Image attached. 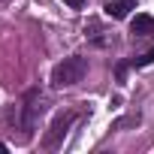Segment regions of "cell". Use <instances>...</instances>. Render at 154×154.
Listing matches in <instances>:
<instances>
[{"label": "cell", "mask_w": 154, "mask_h": 154, "mask_svg": "<svg viewBox=\"0 0 154 154\" xmlns=\"http://www.w3.org/2000/svg\"><path fill=\"white\" fill-rule=\"evenodd\" d=\"M0 151H6V145H3V142H0Z\"/></svg>", "instance_id": "9"}, {"label": "cell", "mask_w": 154, "mask_h": 154, "mask_svg": "<svg viewBox=\"0 0 154 154\" xmlns=\"http://www.w3.org/2000/svg\"><path fill=\"white\" fill-rule=\"evenodd\" d=\"M72 121H75V112H60V115H54V121H51L48 133L42 136V145H45V148H57V145L63 142V136L69 133Z\"/></svg>", "instance_id": "3"}, {"label": "cell", "mask_w": 154, "mask_h": 154, "mask_svg": "<svg viewBox=\"0 0 154 154\" xmlns=\"http://www.w3.org/2000/svg\"><path fill=\"white\" fill-rule=\"evenodd\" d=\"M85 72H88V60L79 57V54H72V57H63L54 69H51V85L54 88H72V85H79L85 79Z\"/></svg>", "instance_id": "1"}, {"label": "cell", "mask_w": 154, "mask_h": 154, "mask_svg": "<svg viewBox=\"0 0 154 154\" xmlns=\"http://www.w3.org/2000/svg\"><path fill=\"white\" fill-rule=\"evenodd\" d=\"M39 112H42V94H39L36 88H30V91L24 94V100H21V109H18V124H21L24 136H30V130L36 127Z\"/></svg>", "instance_id": "2"}, {"label": "cell", "mask_w": 154, "mask_h": 154, "mask_svg": "<svg viewBox=\"0 0 154 154\" xmlns=\"http://www.w3.org/2000/svg\"><path fill=\"white\" fill-rule=\"evenodd\" d=\"M148 63H154V45L148 51H142L139 57H133V66H148Z\"/></svg>", "instance_id": "6"}, {"label": "cell", "mask_w": 154, "mask_h": 154, "mask_svg": "<svg viewBox=\"0 0 154 154\" xmlns=\"http://www.w3.org/2000/svg\"><path fill=\"white\" fill-rule=\"evenodd\" d=\"M103 9H106V15H109V18H115V21H118V18H127V15H130V9H136V0H109Z\"/></svg>", "instance_id": "4"}, {"label": "cell", "mask_w": 154, "mask_h": 154, "mask_svg": "<svg viewBox=\"0 0 154 154\" xmlns=\"http://www.w3.org/2000/svg\"><path fill=\"white\" fill-rule=\"evenodd\" d=\"M63 3L72 6V9H82V6H85V0H63Z\"/></svg>", "instance_id": "7"}, {"label": "cell", "mask_w": 154, "mask_h": 154, "mask_svg": "<svg viewBox=\"0 0 154 154\" xmlns=\"http://www.w3.org/2000/svg\"><path fill=\"white\" fill-rule=\"evenodd\" d=\"M124 75H127V63H118V79L124 82Z\"/></svg>", "instance_id": "8"}, {"label": "cell", "mask_w": 154, "mask_h": 154, "mask_svg": "<svg viewBox=\"0 0 154 154\" xmlns=\"http://www.w3.org/2000/svg\"><path fill=\"white\" fill-rule=\"evenodd\" d=\"M151 33H154V18L151 15H136L133 24H130V36L142 39V36H151Z\"/></svg>", "instance_id": "5"}]
</instances>
